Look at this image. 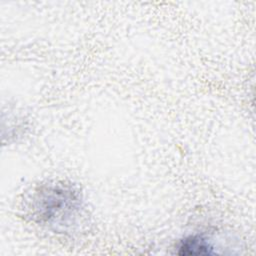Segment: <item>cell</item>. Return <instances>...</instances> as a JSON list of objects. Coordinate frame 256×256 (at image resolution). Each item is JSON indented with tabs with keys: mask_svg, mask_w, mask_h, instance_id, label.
<instances>
[{
	"mask_svg": "<svg viewBox=\"0 0 256 256\" xmlns=\"http://www.w3.org/2000/svg\"><path fill=\"white\" fill-rule=\"evenodd\" d=\"M29 200L33 220L56 232H72L82 216L79 192L63 182L41 185Z\"/></svg>",
	"mask_w": 256,
	"mask_h": 256,
	"instance_id": "6da1fadb",
	"label": "cell"
},
{
	"mask_svg": "<svg viewBox=\"0 0 256 256\" xmlns=\"http://www.w3.org/2000/svg\"><path fill=\"white\" fill-rule=\"evenodd\" d=\"M215 246L204 235L193 234L184 237L177 245L176 253L181 256H199L216 254Z\"/></svg>",
	"mask_w": 256,
	"mask_h": 256,
	"instance_id": "7a4b0ae2",
	"label": "cell"
}]
</instances>
